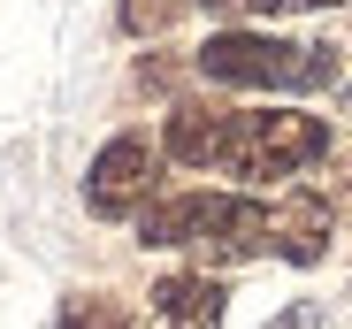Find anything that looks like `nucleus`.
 I'll use <instances>...</instances> for the list:
<instances>
[{
  "label": "nucleus",
  "mask_w": 352,
  "mask_h": 329,
  "mask_svg": "<svg viewBox=\"0 0 352 329\" xmlns=\"http://www.w3.org/2000/svg\"><path fill=\"white\" fill-rule=\"evenodd\" d=\"M222 314H230V291L207 268H176V276H161L146 291V321L153 329H222Z\"/></svg>",
  "instance_id": "nucleus-5"
},
{
  "label": "nucleus",
  "mask_w": 352,
  "mask_h": 329,
  "mask_svg": "<svg viewBox=\"0 0 352 329\" xmlns=\"http://www.w3.org/2000/svg\"><path fill=\"white\" fill-rule=\"evenodd\" d=\"M176 8H184V0H123L115 16H123V31H131V38H153V31H168V23H176Z\"/></svg>",
  "instance_id": "nucleus-9"
},
{
  "label": "nucleus",
  "mask_w": 352,
  "mask_h": 329,
  "mask_svg": "<svg viewBox=\"0 0 352 329\" xmlns=\"http://www.w3.org/2000/svg\"><path fill=\"white\" fill-rule=\"evenodd\" d=\"M261 329H329V306H322V299H291V306L268 314Z\"/></svg>",
  "instance_id": "nucleus-10"
},
{
  "label": "nucleus",
  "mask_w": 352,
  "mask_h": 329,
  "mask_svg": "<svg viewBox=\"0 0 352 329\" xmlns=\"http://www.w3.org/2000/svg\"><path fill=\"white\" fill-rule=\"evenodd\" d=\"M207 16H230V23H268V16H307V8H344V0H192Z\"/></svg>",
  "instance_id": "nucleus-8"
},
{
  "label": "nucleus",
  "mask_w": 352,
  "mask_h": 329,
  "mask_svg": "<svg viewBox=\"0 0 352 329\" xmlns=\"http://www.w3.org/2000/svg\"><path fill=\"white\" fill-rule=\"evenodd\" d=\"M54 329H131V314H123V299H107V291H69Z\"/></svg>",
  "instance_id": "nucleus-7"
},
{
  "label": "nucleus",
  "mask_w": 352,
  "mask_h": 329,
  "mask_svg": "<svg viewBox=\"0 0 352 329\" xmlns=\"http://www.w3.org/2000/svg\"><path fill=\"white\" fill-rule=\"evenodd\" d=\"M138 245L192 253L199 268H238L268 253V207L245 192H168L138 214Z\"/></svg>",
  "instance_id": "nucleus-2"
},
{
  "label": "nucleus",
  "mask_w": 352,
  "mask_h": 329,
  "mask_svg": "<svg viewBox=\"0 0 352 329\" xmlns=\"http://www.w3.org/2000/svg\"><path fill=\"white\" fill-rule=\"evenodd\" d=\"M192 69L207 84H230V92H322V84L344 77L337 46H322V38H276V31H253V23L214 31L192 54Z\"/></svg>",
  "instance_id": "nucleus-3"
},
{
  "label": "nucleus",
  "mask_w": 352,
  "mask_h": 329,
  "mask_svg": "<svg viewBox=\"0 0 352 329\" xmlns=\"http://www.w3.org/2000/svg\"><path fill=\"white\" fill-rule=\"evenodd\" d=\"M329 199H283V207H268V253H283L291 268H314L322 253H329Z\"/></svg>",
  "instance_id": "nucleus-6"
},
{
  "label": "nucleus",
  "mask_w": 352,
  "mask_h": 329,
  "mask_svg": "<svg viewBox=\"0 0 352 329\" xmlns=\"http://www.w3.org/2000/svg\"><path fill=\"white\" fill-rule=\"evenodd\" d=\"M153 184H161V146L146 131H115L92 169H85V214H100V223H131V214L153 207Z\"/></svg>",
  "instance_id": "nucleus-4"
},
{
  "label": "nucleus",
  "mask_w": 352,
  "mask_h": 329,
  "mask_svg": "<svg viewBox=\"0 0 352 329\" xmlns=\"http://www.w3.org/2000/svg\"><path fill=\"white\" fill-rule=\"evenodd\" d=\"M161 153L184 169H222L245 184H291L329 153V123L299 115V107H168Z\"/></svg>",
  "instance_id": "nucleus-1"
}]
</instances>
